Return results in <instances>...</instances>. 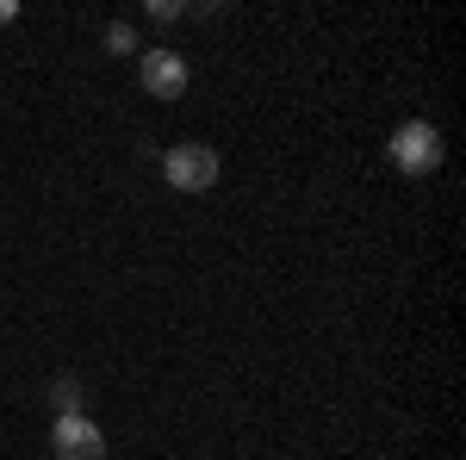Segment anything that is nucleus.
<instances>
[{"label": "nucleus", "instance_id": "7ed1b4c3", "mask_svg": "<svg viewBox=\"0 0 466 460\" xmlns=\"http://www.w3.org/2000/svg\"><path fill=\"white\" fill-rule=\"evenodd\" d=\"M50 448H56V460H106V435L87 411H75V417H56Z\"/></svg>", "mask_w": 466, "mask_h": 460}, {"label": "nucleus", "instance_id": "0eeeda50", "mask_svg": "<svg viewBox=\"0 0 466 460\" xmlns=\"http://www.w3.org/2000/svg\"><path fill=\"white\" fill-rule=\"evenodd\" d=\"M19 19V0H0V26H13Z\"/></svg>", "mask_w": 466, "mask_h": 460}, {"label": "nucleus", "instance_id": "f03ea898", "mask_svg": "<svg viewBox=\"0 0 466 460\" xmlns=\"http://www.w3.org/2000/svg\"><path fill=\"white\" fill-rule=\"evenodd\" d=\"M162 175H168V187H180V193H212L218 175H224V162H218L212 143H175V149H162Z\"/></svg>", "mask_w": 466, "mask_h": 460}, {"label": "nucleus", "instance_id": "f257e3e1", "mask_svg": "<svg viewBox=\"0 0 466 460\" xmlns=\"http://www.w3.org/2000/svg\"><path fill=\"white\" fill-rule=\"evenodd\" d=\"M386 156H392L398 175H435L448 149H441V131H435L430 118H404L392 138H386Z\"/></svg>", "mask_w": 466, "mask_h": 460}, {"label": "nucleus", "instance_id": "20e7f679", "mask_svg": "<svg viewBox=\"0 0 466 460\" xmlns=\"http://www.w3.org/2000/svg\"><path fill=\"white\" fill-rule=\"evenodd\" d=\"M137 81H144V94H156V100H180V94H187V81H193V69H187V56H180V50H144Z\"/></svg>", "mask_w": 466, "mask_h": 460}, {"label": "nucleus", "instance_id": "39448f33", "mask_svg": "<svg viewBox=\"0 0 466 460\" xmlns=\"http://www.w3.org/2000/svg\"><path fill=\"white\" fill-rule=\"evenodd\" d=\"M106 50H112V56H131V50H137V32H131L125 19H112V26H106Z\"/></svg>", "mask_w": 466, "mask_h": 460}, {"label": "nucleus", "instance_id": "423d86ee", "mask_svg": "<svg viewBox=\"0 0 466 460\" xmlns=\"http://www.w3.org/2000/svg\"><path fill=\"white\" fill-rule=\"evenodd\" d=\"M180 13H187V6H175V0H156V6H149V19H162V26H168V19H180Z\"/></svg>", "mask_w": 466, "mask_h": 460}]
</instances>
